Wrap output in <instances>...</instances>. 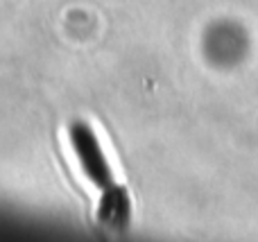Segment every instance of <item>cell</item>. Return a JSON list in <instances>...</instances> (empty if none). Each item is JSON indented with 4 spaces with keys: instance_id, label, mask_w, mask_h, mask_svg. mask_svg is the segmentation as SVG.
Here are the masks:
<instances>
[{
    "instance_id": "6da1fadb",
    "label": "cell",
    "mask_w": 258,
    "mask_h": 242,
    "mask_svg": "<svg viewBox=\"0 0 258 242\" xmlns=\"http://www.w3.org/2000/svg\"><path fill=\"white\" fill-rule=\"evenodd\" d=\"M71 145L75 149L77 158H80V166L84 170V175L93 181L95 186H100L102 190V206H100V220L111 224L116 220L127 217V197L118 184L113 181L109 166L104 161L102 147H100V140L95 138L93 129L84 122H77L71 127Z\"/></svg>"
}]
</instances>
